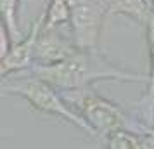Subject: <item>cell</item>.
Masks as SVG:
<instances>
[{
    "mask_svg": "<svg viewBox=\"0 0 154 149\" xmlns=\"http://www.w3.org/2000/svg\"><path fill=\"white\" fill-rule=\"evenodd\" d=\"M31 75L45 80L47 83L59 90H80L92 87L95 82L116 80V82H146L147 76L133 71H126L112 64L97 49L82 50L78 49L68 59L54 64H33Z\"/></svg>",
    "mask_w": 154,
    "mask_h": 149,
    "instance_id": "obj_1",
    "label": "cell"
},
{
    "mask_svg": "<svg viewBox=\"0 0 154 149\" xmlns=\"http://www.w3.org/2000/svg\"><path fill=\"white\" fill-rule=\"evenodd\" d=\"M2 92L21 95L23 99L28 101L33 109L42 111L45 114L57 116L61 120H66L68 123H73L78 128H82L87 135L95 137L94 128L87 123V120H83L82 114H78L69 106V102L63 97V94L59 95V92H56V87H52L45 80L38 78L35 75L33 76H21L16 82L2 83Z\"/></svg>",
    "mask_w": 154,
    "mask_h": 149,
    "instance_id": "obj_2",
    "label": "cell"
},
{
    "mask_svg": "<svg viewBox=\"0 0 154 149\" xmlns=\"http://www.w3.org/2000/svg\"><path fill=\"white\" fill-rule=\"evenodd\" d=\"M63 97L69 102V106L76 107V113L87 120L99 139H107L111 134L126 128V114L123 109L99 95L92 87L80 90H64Z\"/></svg>",
    "mask_w": 154,
    "mask_h": 149,
    "instance_id": "obj_3",
    "label": "cell"
},
{
    "mask_svg": "<svg viewBox=\"0 0 154 149\" xmlns=\"http://www.w3.org/2000/svg\"><path fill=\"white\" fill-rule=\"evenodd\" d=\"M106 17V0H71V38L78 49H97Z\"/></svg>",
    "mask_w": 154,
    "mask_h": 149,
    "instance_id": "obj_4",
    "label": "cell"
},
{
    "mask_svg": "<svg viewBox=\"0 0 154 149\" xmlns=\"http://www.w3.org/2000/svg\"><path fill=\"white\" fill-rule=\"evenodd\" d=\"M43 21H45V12H42L40 17L33 23L28 35L24 36L21 42L12 43L9 54L0 59V75H2V78H7L12 73H21L24 70H29L33 66L35 43L38 35H40V29L43 26Z\"/></svg>",
    "mask_w": 154,
    "mask_h": 149,
    "instance_id": "obj_5",
    "label": "cell"
},
{
    "mask_svg": "<svg viewBox=\"0 0 154 149\" xmlns=\"http://www.w3.org/2000/svg\"><path fill=\"white\" fill-rule=\"evenodd\" d=\"M76 50L78 47L75 45L73 38L59 33V28L42 26L35 43V61L36 64H54L68 59Z\"/></svg>",
    "mask_w": 154,
    "mask_h": 149,
    "instance_id": "obj_6",
    "label": "cell"
},
{
    "mask_svg": "<svg viewBox=\"0 0 154 149\" xmlns=\"http://www.w3.org/2000/svg\"><path fill=\"white\" fill-rule=\"evenodd\" d=\"M146 40L149 49V75H147V90L142 99L144 111H146V121L152 125L154 121V11L151 12L146 23Z\"/></svg>",
    "mask_w": 154,
    "mask_h": 149,
    "instance_id": "obj_7",
    "label": "cell"
},
{
    "mask_svg": "<svg viewBox=\"0 0 154 149\" xmlns=\"http://www.w3.org/2000/svg\"><path fill=\"white\" fill-rule=\"evenodd\" d=\"M106 4L107 16H128L144 26L154 11L147 0H106Z\"/></svg>",
    "mask_w": 154,
    "mask_h": 149,
    "instance_id": "obj_8",
    "label": "cell"
},
{
    "mask_svg": "<svg viewBox=\"0 0 154 149\" xmlns=\"http://www.w3.org/2000/svg\"><path fill=\"white\" fill-rule=\"evenodd\" d=\"M0 19L7 28L12 43L21 42L24 38L19 29V0H0Z\"/></svg>",
    "mask_w": 154,
    "mask_h": 149,
    "instance_id": "obj_9",
    "label": "cell"
},
{
    "mask_svg": "<svg viewBox=\"0 0 154 149\" xmlns=\"http://www.w3.org/2000/svg\"><path fill=\"white\" fill-rule=\"evenodd\" d=\"M45 12V28H59L64 23H69L71 17V0H50Z\"/></svg>",
    "mask_w": 154,
    "mask_h": 149,
    "instance_id": "obj_10",
    "label": "cell"
},
{
    "mask_svg": "<svg viewBox=\"0 0 154 149\" xmlns=\"http://www.w3.org/2000/svg\"><path fill=\"white\" fill-rule=\"evenodd\" d=\"M107 149H146L147 147V139L142 135L130 132V130H118L111 134L107 139Z\"/></svg>",
    "mask_w": 154,
    "mask_h": 149,
    "instance_id": "obj_11",
    "label": "cell"
},
{
    "mask_svg": "<svg viewBox=\"0 0 154 149\" xmlns=\"http://www.w3.org/2000/svg\"><path fill=\"white\" fill-rule=\"evenodd\" d=\"M11 47H12V38H11V35H9L7 28L0 23V59L7 56Z\"/></svg>",
    "mask_w": 154,
    "mask_h": 149,
    "instance_id": "obj_12",
    "label": "cell"
},
{
    "mask_svg": "<svg viewBox=\"0 0 154 149\" xmlns=\"http://www.w3.org/2000/svg\"><path fill=\"white\" fill-rule=\"evenodd\" d=\"M147 137H151V139L154 141V125H152L151 128H149V130H147Z\"/></svg>",
    "mask_w": 154,
    "mask_h": 149,
    "instance_id": "obj_13",
    "label": "cell"
},
{
    "mask_svg": "<svg viewBox=\"0 0 154 149\" xmlns=\"http://www.w3.org/2000/svg\"><path fill=\"white\" fill-rule=\"evenodd\" d=\"M151 5H152V9H154V0H151Z\"/></svg>",
    "mask_w": 154,
    "mask_h": 149,
    "instance_id": "obj_14",
    "label": "cell"
},
{
    "mask_svg": "<svg viewBox=\"0 0 154 149\" xmlns=\"http://www.w3.org/2000/svg\"><path fill=\"white\" fill-rule=\"evenodd\" d=\"M147 2H149V4H151V0H147ZM151 7H152V5H151Z\"/></svg>",
    "mask_w": 154,
    "mask_h": 149,
    "instance_id": "obj_15",
    "label": "cell"
}]
</instances>
